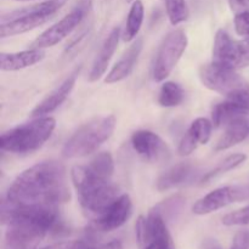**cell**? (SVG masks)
<instances>
[{
  "mask_svg": "<svg viewBox=\"0 0 249 249\" xmlns=\"http://www.w3.org/2000/svg\"><path fill=\"white\" fill-rule=\"evenodd\" d=\"M6 199L23 204L56 206L71 199L65 165L44 160L22 172L10 185Z\"/></svg>",
  "mask_w": 249,
  "mask_h": 249,
  "instance_id": "1",
  "label": "cell"
},
{
  "mask_svg": "<svg viewBox=\"0 0 249 249\" xmlns=\"http://www.w3.org/2000/svg\"><path fill=\"white\" fill-rule=\"evenodd\" d=\"M80 207L88 218L96 220L121 195L117 185L92 170L89 165H74L71 170Z\"/></svg>",
  "mask_w": 249,
  "mask_h": 249,
  "instance_id": "2",
  "label": "cell"
},
{
  "mask_svg": "<svg viewBox=\"0 0 249 249\" xmlns=\"http://www.w3.org/2000/svg\"><path fill=\"white\" fill-rule=\"evenodd\" d=\"M116 125L117 119L113 114L90 119L68 139L62 148V156L72 160L91 155L111 138Z\"/></svg>",
  "mask_w": 249,
  "mask_h": 249,
  "instance_id": "3",
  "label": "cell"
},
{
  "mask_svg": "<svg viewBox=\"0 0 249 249\" xmlns=\"http://www.w3.org/2000/svg\"><path fill=\"white\" fill-rule=\"evenodd\" d=\"M55 128V118L38 117L2 134L0 148L11 153H31L40 148L51 138Z\"/></svg>",
  "mask_w": 249,
  "mask_h": 249,
  "instance_id": "4",
  "label": "cell"
},
{
  "mask_svg": "<svg viewBox=\"0 0 249 249\" xmlns=\"http://www.w3.org/2000/svg\"><path fill=\"white\" fill-rule=\"evenodd\" d=\"M187 44L189 39L184 29H174L163 39L152 67V77L156 82H163L169 77L186 50Z\"/></svg>",
  "mask_w": 249,
  "mask_h": 249,
  "instance_id": "5",
  "label": "cell"
},
{
  "mask_svg": "<svg viewBox=\"0 0 249 249\" xmlns=\"http://www.w3.org/2000/svg\"><path fill=\"white\" fill-rule=\"evenodd\" d=\"M135 229L136 237L142 248L177 249L164 216L156 208L151 209L147 216L141 215L136 221Z\"/></svg>",
  "mask_w": 249,
  "mask_h": 249,
  "instance_id": "6",
  "label": "cell"
},
{
  "mask_svg": "<svg viewBox=\"0 0 249 249\" xmlns=\"http://www.w3.org/2000/svg\"><path fill=\"white\" fill-rule=\"evenodd\" d=\"M213 62L232 70L249 66V38L235 40L224 29L216 32L213 45Z\"/></svg>",
  "mask_w": 249,
  "mask_h": 249,
  "instance_id": "7",
  "label": "cell"
},
{
  "mask_svg": "<svg viewBox=\"0 0 249 249\" xmlns=\"http://www.w3.org/2000/svg\"><path fill=\"white\" fill-rule=\"evenodd\" d=\"M199 79L207 89L224 95L225 97L230 96L247 84L236 70L221 66L213 61L199 68Z\"/></svg>",
  "mask_w": 249,
  "mask_h": 249,
  "instance_id": "8",
  "label": "cell"
},
{
  "mask_svg": "<svg viewBox=\"0 0 249 249\" xmlns=\"http://www.w3.org/2000/svg\"><path fill=\"white\" fill-rule=\"evenodd\" d=\"M246 199H249V185L220 187L195 202L192 206V212L197 215H207L219 209L225 208L233 202H241Z\"/></svg>",
  "mask_w": 249,
  "mask_h": 249,
  "instance_id": "9",
  "label": "cell"
},
{
  "mask_svg": "<svg viewBox=\"0 0 249 249\" xmlns=\"http://www.w3.org/2000/svg\"><path fill=\"white\" fill-rule=\"evenodd\" d=\"M4 249H36L49 232L43 226L24 220L6 224Z\"/></svg>",
  "mask_w": 249,
  "mask_h": 249,
  "instance_id": "10",
  "label": "cell"
},
{
  "mask_svg": "<svg viewBox=\"0 0 249 249\" xmlns=\"http://www.w3.org/2000/svg\"><path fill=\"white\" fill-rule=\"evenodd\" d=\"M87 5H80L75 7L74 10L66 15L62 19L56 22L51 27H49L46 31H44L36 40L32 43L31 48L34 49H46L56 45L61 40L70 36L75 28L80 24V22L84 18L87 14Z\"/></svg>",
  "mask_w": 249,
  "mask_h": 249,
  "instance_id": "11",
  "label": "cell"
},
{
  "mask_svg": "<svg viewBox=\"0 0 249 249\" xmlns=\"http://www.w3.org/2000/svg\"><path fill=\"white\" fill-rule=\"evenodd\" d=\"M131 145L141 158L150 163H167L172 156L167 142L150 130L135 131L131 136Z\"/></svg>",
  "mask_w": 249,
  "mask_h": 249,
  "instance_id": "12",
  "label": "cell"
},
{
  "mask_svg": "<svg viewBox=\"0 0 249 249\" xmlns=\"http://www.w3.org/2000/svg\"><path fill=\"white\" fill-rule=\"evenodd\" d=\"M131 214L133 202L129 195L123 194L92 223L99 231L109 232L123 226L130 219Z\"/></svg>",
  "mask_w": 249,
  "mask_h": 249,
  "instance_id": "13",
  "label": "cell"
},
{
  "mask_svg": "<svg viewBox=\"0 0 249 249\" xmlns=\"http://www.w3.org/2000/svg\"><path fill=\"white\" fill-rule=\"evenodd\" d=\"M79 72L80 67L75 68L56 89H53L43 101L39 102L34 107L33 111L31 112V116L34 117V118H38V117H45L46 114H50L53 111H56L71 95L75 85V82H77L78 75H79Z\"/></svg>",
  "mask_w": 249,
  "mask_h": 249,
  "instance_id": "14",
  "label": "cell"
},
{
  "mask_svg": "<svg viewBox=\"0 0 249 249\" xmlns=\"http://www.w3.org/2000/svg\"><path fill=\"white\" fill-rule=\"evenodd\" d=\"M213 123L207 118H197L192 122L189 130L182 136L179 143V155L190 156L199 145H206L211 140Z\"/></svg>",
  "mask_w": 249,
  "mask_h": 249,
  "instance_id": "15",
  "label": "cell"
},
{
  "mask_svg": "<svg viewBox=\"0 0 249 249\" xmlns=\"http://www.w3.org/2000/svg\"><path fill=\"white\" fill-rule=\"evenodd\" d=\"M142 46L143 39L136 38L134 43L129 46L128 50L122 55L118 62L112 67V70L109 71V73L105 78V82L107 84H114V83L122 82L125 78H128L133 72L136 62H138L139 56L142 51Z\"/></svg>",
  "mask_w": 249,
  "mask_h": 249,
  "instance_id": "16",
  "label": "cell"
},
{
  "mask_svg": "<svg viewBox=\"0 0 249 249\" xmlns=\"http://www.w3.org/2000/svg\"><path fill=\"white\" fill-rule=\"evenodd\" d=\"M45 58L44 49L31 48L19 53H0V70L4 72H15L32 67Z\"/></svg>",
  "mask_w": 249,
  "mask_h": 249,
  "instance_id": "17",
  "label": "cell"
},
{
  "mask_svg": "<svg viewBox=\"0 0 249 249\" xmlns=\"http://www.w3.org/2000/svg\"><path fill=\"white\" fill-rule=\"evenodd\" d=\"M119 38H121V28L119 27H114L109 34L107 36V38L105 39L104 44L100 48L99 53L95 57L94 63H92V67L90 70L89 73V80L90 82H96L99 80L102 75H105L106 73L107 67L109 65V61H111L112 56L116 53L117 46H118Z\"/></svg>",
  "mask_w": 249,
  "mask_h": 249,
  "instance_id": "18",
  "label": "cell"
},
{
  "mask_svg": "<svg viewBox=\"0 0 249 249\" xmlns=\"http://www.w3.org/2000/svg\"><path fill=\"white\" fill-rule=\"evenodd\" d=\"M196 174L197 169L191 163H178L158 178L157 190L158 191H167L173 187L187 184L194 180Z\"/></svg>",
  "mask_w": 249,
  "mask_h": 249,
  "instance_id": "19",
  "label": "cell"
},
{
  "mask_svg": "<svg viewBox=\"0 0 249 249\" xmlns=\"http://www.w3.org/2000/svg\"><path fill=\"white\" fill-rule=\"evenodd\" d=\"M249 135V121L247 117H240L225 126V133L216 142L214 150L216 152L226 151L237 143L242 142Z\"/></svg>",
  "mask_w": 249,
  "mask_h": 249,
  "instance_id": "20",
  "label": "cell"
},
{
  "mask_svg": "<svg viewBox=\"0 0 249 249\" xmlns=\"http://www.w3.org/2000/svg\"><path fill=\"white\" fill-rule=\"evenodd\" d=\"M53 16V15H36V16H26L4 22L0 24V36L6 38V36H18V34L33 31V29L40 27L41 24L46 23Z\"/></svg>",
  "mask_w": 249,
  "mask_h": 249,
  "instance_id": "21",
  "label": "cell"
},
{
  "mask_svg": "<svg viewBox=\"0 0 249 249\" xmlns=\"http://www.w3.org/2000/svg\"><path fill=\"white\" fill-rule=\"evenodd\" d=\"M66 0H48V1L36 2L29 6L9 11L1 16V23L12 21V19L21 18L26 16H36V15H55L61 7L65 5Z\"/></svg>",
  "mask_w": 249,
  "mask_h": 249,
  "instance_id": "22",
  "label": "cell"
},
{
  "mask_svg": "<svg viewBox=\"0 0 249 249\" xmlns=\"http://www.w3.org/2000/svg\"><path fill=\"white\" fill-rule=\"evenodd\" d=\"M145 16V7L141 0H134L129 10L128 18H126L125 28H124L122 38L124 41H131L138 36Z\"/></svg>",
  "mask_w": 249,
  "mask_h": 249,
  "instance_id": "23",
  "label": "cell"
},
{
  "mask_svg": "<svg viewBox=\"0 0 249 249\" xmlns=\"http://www.w3.org/2000/svg\"><path fill=\"white\" fill-rule=\"evenodd\" d=\"M185 99V91L175 82H165L160 87V94H158V104L162 107H177L180 104H182Z\"/></svg>",
  "mask_w": 249,
  "mask_h": 249,
  "instance_id": "24",
  "label": "cell"
},
{
  "mask_svg": "<svg viewBox=\"0 0 249 249\" xmlns=\"http://www.w3.org/2000/svg\"><path fill=\"white\" fill-rule=\"evenodd\" d=\"M247 160V156L245 153H233V155L229 156L221 163H219L213 170H211L209 173H207L203 178H202V182H208L211 181L214 178L219 177V175H223L225 173L230 172V170L235 169V168L240 167L242 163L246 162Z\"/></svg>",
  "mask_w": 249,
  "mask_h": 249,
  "instance_id": "25",
  "label": "cell"
},
{
  "mask_svg": "<svg viewBox=\"0 0 249 249\" xmlns=\"http://www.w3.org/2000/svg\"><path fill=\"white\" fill-rule=\"evenodd\" d=\"M225 102L228 106L240 116L247 117L249 114V84L245 85L237 91L226 97Z\"/></svg>",
  "mask_w": 249,
  "mask_h": 249,
  "instance_id": "26",
  "label": "cell"
},
{
  "mask_svg": "<svg viewBox=\"0 0 249 249\" xmlns=\"http://www.w3.org/2000/svg\"><path fill=\"white\" fill-rule=\"evenodd\" d=\"M165 9L168 18L173 26H178L189 18L186 0H165Z\"/></svg>",
  "mask_w": 249,
  "mask_h": 249,
  "instance_id": "27",
  "label": "cell"
},
{
  "mask_svg": "<svg viewBox=\"0 0 249 249\" xmlns=\"http://www.w3.org/2000/svg\"><path fill=\"white\" fill-rule=\"evenodd\" d=\"M88 165L102 177L112 179L114 172V162L113 157L109 152L99 153L88 163Z\"/></svg>",
  "mask_w": 249,
  "mask_h": 249,
  "instance_id": "28",
  "label": "cell"
},
{
  "mask_svg": "<svg viewBox=\"0 0 249 249\" xmlns=\"http://www.w3.org/2000/svg\"><path fill=\"white\" fill-rule=\"evenodd\" d=\"M223 224L226 226L248 225L249 224V206L241 208L232 213L226 214L223 218Z\"/></svg>",
  "mask_w": 249,
  "mask_h": 249,
  "instance_id": "29",
  "label": "cell"
},
{
  "mask_svg": "<svg viewBox=\"0 0 249 249\" xmlns=\"http://www.w3.org/2000/svg\"><path fill=\"white\" fill-rule=\"evenodd\" d=\"M236 33L245 38H249V11L236 14L235 16Z\"/></svg>",
  "mask_w": 249,
  "mask_h": 249,
  "instance_id": "30",
  "label": "cell"
},
{
  "mask_svg": "<svg viewBox=\"0 0 249 249\" xmlns=\"http://www.w3.org/2000/svg\"><path fill=\"white\" fill-rule=\"evenodd\" d=\"M233 249H249V230H240L233 238Z\"/></svg>",
  "mask_w": 249,
  "mask_h": 249,
  "instance_id": "31",
  "label": "cell"
},
{
  "mask_svg": "<svg viewBox=\"0 0 249 249\" xmlns=\"http://www.w3.org/2000/svg\"><path fill=\"white\" fill-rule=\"evenodd\" d=\"M229 5L235 14H240V12L248 11L249 0H229Z\"/></svg>",
  "mask_w": 249,
  "mask_h": 249,
  "instance_id": "32",
  "label": "cell"
},
{
  "mask_svg": "<svg viewBox=\"0 0 249 249\" xmlns=\"http://www.w3.org/2000/svg\"><path fill=\"white\" fill-rule=\"evenodd\" d=\"M201 249H221V248L215 240H213V238H207V240H204L203 243H202Z\"/></svg>",
  "mask_w": 249,
  "mask_h": 249,
  "instance_id": "33",
  "label": "cell"
},
{
  "mask_svg": "<svg viewBox=\"0 0 249 249\" xmlns=\"http://www.w3.org/2000/svg\"><path fill=\"white\" fill-rule=\"evenodd\" d=\"M66 245H60L57 247H51V248H43V249H65Z\"/></svg>",
  "mask_w": 249,
  "mask_h": 249,
  "instance_id": "34",
  "label": "cell"
},
{
  "mask_svg": "<svg viewBox=\"0 0 249 249\" xmlns=\"http://www.w3.org/2000/svg\"><path fill=\"white\" fill-rule=\"evenodd\" d=\"M14 1H22V2H26V1H38V0H14Z\"/></svg>",
  "mask_w": 249,
  "mask_h": 249,
  "instance_id": "35",
  "label": "cell"
},
{
  "mask_svg": "<svg viewBox=\"0 0 249 249\" xmlns=\"http://www.w3.org/2000/svg\"><path fill=\"white\" fill-rule=\"evenodd\" d=\"M142 249H152V248H150V247H145V248H142Z\"/></svg>",
  "mask_w": 249,
  "mask_h": 249,
  "instance_id": "36",
  "label": "cell"
},
{
  "mask_svg": "<svg viewBox=\"0 0 249 249\" xmlns=\"http://www.w3.org/2000/svg\"><path fill=\"white\" fill-rule=\"evenodd\" d=\"M130 1H133V0H126V2H130Z\"/></svg>",
  "mask_w": 249,
  "mask_h": 249,
  "instance_id": "37",
  "label": "cell"
},
{
  "mask_svg": "<svg viewBox=\"0 0 249 249\" xmlns=\"http://www.w3.org/2000/svg\"><path fill=\"white\" fill-rule=\"evenodd\" d=\"M230 249H233V248H230Z\"/></svg>",
  "mask_w": 249,
  "mask_h": 249,
  "instance_id": "38",
  "label": "cell"
}]
</instances>
